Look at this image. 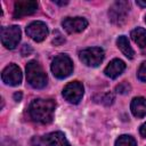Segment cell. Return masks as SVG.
Returning <instances> with one entry per match:
<instances>
[{
	"mask_svg": "<svg viewBox=\"0 0 146 146\" xmlns=\"http://www.w3.org/2000/svg\"><path fill=\"white\" fill-rule=\"evenodd\" d=\"M115 146H137L133 137L129 135H122L115 140Z\"/></svg>",
	"mask_w": 146,
	"mask_h": 146,
	"instance_id": "obj_17",
	"label": "cell"
},
{
	"mask_svg": "<svg viewBox=\"0 0 146 146\" xmlns=\"http://www.w3.org/2000/svg\"><path fill=\"white\" fill-rule=\"evenodd\" d=\"M130 36L135 41V43H137L140 48H145L146 47V30L145 29L136 27L135 30L131 31Z\"/></svg>",
	"mask_w": 146,
	"mask_h": 146,
	"instance_id": "obj_16",
	"label": "cell"
},
{
	"mask_svg": "<svg viewBox=\"0 0 146 146\" xmlns=\"http://www.w3.org/2000/svg\"><path fill=\"white\" fill-rule=\"evenodd\" d=\"M26 80L35 89H42L47 86V74L36 60H31L26 65Z\"/></svg>",
	"mask_w": 146,
	"mask_h": 146,
	"instance_id": "obj_2",
	"label": "cell"
},
{
	"mask_svg": "<svg viewBox=\"0 0 146 146\" xmlns=\"http://www.w3.org/2000/svg\"><path fill=\"white\" fill-rule=\"evenodd\" d=\"M62 25L68 33H79L88 26V21L83 17H66Z\"/></svg>",
	"mask_w": 146,
	"mask_h": 146,
	"instance_id": "obj_11",
	"label": "cell"
},
{
	"mask_svg": "<svg viewBox=\"0 0 146 146\" xmlns=\"http://www.w3.org/2000/svg\"><path fill=\"white\" fill-rule=\"evenodd\" d=\"M1 79L6 84L18 86L22 82V71L16 64H9L3 68Z\"/></svg>",
	"mask_w": 146,
	"mask_h": 146,
	"instance_id": "obj_8",
	"label": "cell"
},
{
	"mask_svg": "<svg viewBox=\"0 0 146 146\" xmlns=\"http://www.w3.org/2000/svg\"><path fill=\"white\" fill-rule=\"evenodd\" d=\"M139 132H140V135H141L143 137L146 138V122H145L144 124L140 125V128H139Z\"/></svg>",
	"mask_w": 146,
	"mask_h": 146,
	"instance_id": "obj_23",
	"label": "cell"
},
{
	"mask_svg": "<svg viewBox=\"0 0 146 146\" xmlns=\"http://www.w3.org/2000/svg\"><path fill=\"white\" fill-rule=\"evenodd\" d=\"M21 40V29L16 25L1 27V42L7 49H14Z\"/></svg>",
	"mask_w": 146,
	"mask_h": 146,
	"instance_id": "obj_6",
	"label": "cell"
},
{
	"mask_svg": "<svg viewBox=\"0 0 146 146\" xmlns=\"http://www.w3.org/2000/svg\"><path fill=\"white\" fill-rule=\"evenodd\" d=\"M26 34L34 41L36 42H41L46 39V36L48 35V27L47 25L41 22V21H36V22H32L31 24L27 25L26 27Z\"/></svg>",
	"mask_w": 146,
	"mask_h": 146,
	"instance_id": "obj_10",
	"label": "cell"
},
{
	"mask_svg": "<svg viewBox=\"0 0 146 146\" xmlns=\"http://www.w3.org/2000/svg\"><path fill=\"white\" fill-rule=\"evenodd\" d=\"M73 71L72 59L64 54L56 56L51 63V72L58 79H64L68 76Z\"/></svg>",
	"mask_w": 146,
	"mask_h": 146,
	"instance_id": "obj_3",
	"label": "cell"
},
{
	"mask_svg": "<svg viewBox=\"0 0 146 146\" xmlns=\"http://www.w3.org/2000/svg\"><path fill=\"white\" fill-rule=\"evenodd\" d=\"M79 57L80 60L87 66L96 67L103 62L105 57V52L100 47H90L81 50L79 52Z\"/></svg>",
	"mask_w": 146,
	"mask_h": 146,
	"instance_id": "obj_4",
	"label": "cell"
},
{
	"mask_svg": "<svg viewBox=\"0 0 146 146\" xmlns=\"http://www.w3.org/2000/svg\"><path fill=\"white\" fill-rule=\"evenodd\" d=\"M83 86L81 82L79 81H72L70 83H67L64 89H63V97L72 103V104H78L83 96Z\"/></svg>",
	"mask_w": 146,
	"mask_h": 146,
	"instance_id": "obj_7",
	"label": "cell"
},
{
	"mask_svg": "<svg viewBox=\"0 0 146 146\" xmlns=\"http://www.w3.org/2000/svg\"><path fill=\"white\" fill-rule=\"evenodd\" d=\"M56 103L52 99H34L29 106L30 117L38 123L47 124L54 119Z\"/></svg>",
	"mask_w": 146,
	"mask_h": 146,
	"instance_id": "obj_1",
	"label": "cell"
},
{
	"mask_svg": "<svg viewBox=\"0 0 146 146\" xmlns=\"http://www.w3.org/2000/svg\"><path fill=\"white\" fill-rule=\"evenodd\" d=\"M124 70H125V63L119 58H115L108 63V65L104 70V73L111 79H116L119 75L122 74Z\"/></svg>",
	"mask_w": 146,
	"mask_h": 146,
	"instance_id": "obj_13",
	"label": "cell"
},
{
	"mask_svg": "<svg viewBox=\"0 0 146 146\" xmlns=\"http://www.w3.org/2000/svg\"><path fill=\"white\" fill-rule=\"evenodd\" d=\"M116 44H117L119 49L123 52V55H124L125 57H128V58H130V59L133 58L135 51L132 50V48H131V46H130V43H129L127 36L120 35V36L117 38V40H116Z\"/></svg>",
	"mask_w": 146,
	"mask_h": 146,
	"instance_id": "obj_15",
	"label": "cell"
},
{
	"mask_svg": "<svg viewBox=\"0 0 146 146\" xmlns=\"http://www.w3.org/2000/svg\"><path fill=\"white\" fill-rule=\"evenodd\" d=\"M31 52H32V48L27 44H24L23 48H22V55L23 56H29Z\"/></svg>",
	"mask_w": 146,
	"mask_h": 146,
	"instance_id": "obj_22",
	"label": "cell"
},
{
	"mask_svg": "<svg viewBox=\"0 0 146 146\" xmlns=\"http://www.w3.org/2000/svg\"><path fill=\"white\" fill-rule=\"evenodd\" d=\"M137 5L138 6H141V7H146V1H137Z\"/></svg>",
	"mask_w": 146,
	"mask_h": 146,
	"instance_id": "obj_25",
	"label": "cell"
},
{
	"mask_svg": "<svg viewBox=\"0 0 146 146\" xmlns=\"http://www.w3.org/2000/svg\"><path fill=\"white\" fill-rule=\"evenodd\" d=\"M55 34H56V36H55V38H54V40H52V42H54L55 44H60V43L65 42V39L63 38V35H62L58 31H56V32H55Z\"/></svg>",
	"mask_w": 146,
	"mask_h": 146,
	"instance_id": "obj_21",
	"label": "cell"
},
{
	"mask_svg": "<svg viewBox=\"0 0 146 146\" xmlns=\"http://www.w3.org/2000/svg\"><path fill=\"white\" fill-rule=\"evenodd\" d=\"M130 89H131L130 84H129L128 82H125V81L121 82L120 84H117V86L115 87V90H116V92H119V94H122V95H124V94H128V92L130 91Z\"/></svg>",
	"mask_w": 146,
	"mask_h": 146,
	"instance_id": "obj_18",
	"label": "cell"
},
{
	"mask_svg": "<svg viewBox=\"0 0 146 146\" xmlns=\"http://www.w3.org/2000/svg\"><path fill=\"white\" fill-rule=\"evenodd\" d=\"M55 3H57V5H60V6H63V5H66V3H68V1H65V2H63V1H54Z\"/></svg>",
	"mask_w": 146,
	"mask_h": 146,
	"instance_id": "obj_26",
	"label": "cell"
},
{
	"mask_svg": "<svg viewBox=\"0 0 146 146\" xmlns=\"http://www.w3.org/2000/svg\"><path fill=\"white\" fill-rule=\"evenodd\" d=\"M113 100H114V96L110 92H107L100 97V103L104 105H111L113 103Z\"/></svg>",
	"mask_w": 146,
	"mask_h": 146,
	"instance_id": "obj_20",
	"label": "cell"
},
{
	"mask_svg": "<svg viewBox=\"0 0 146 146\" xmlns=\"http://www.w3.org/2000/svg\"><path fill=\"white\" fill-rule=\"evenodd\" d=\"M130 108L136 117H144L146 115V98L135 97L131 102Z\"/></svg>",
	"mask_w": 146,
	"mask_h": 146,
	"instance_id": "obj_14",
	"label": "cell"
},
{
	"mask_svg": "<svg viewBox=\"0 0 146 146\" xmlns=\"http://www.w3.org/2000/svg\"><path fill=\"white\" fill-rule=\"evenodd\" d=\"M14 99H15L16 102H19V100L22 99V92H15V94H14Z\"/></svg>",
	"mask_w": 146,
	"mask_h": 146,
	"instance_id": "obj_24",
	"label": "cell"
},
{
	"mask_svg": "<svg viewBox=\"0 0 146 146\" xmlns=\"http://www.w3.org/2000/svg\"><path fill=\"white\" fill-rule=\"evenodd\" d=\"M38 9V2L33 0H18L15 2L14 7V18L18 19L21 17L32 15Z\"/></svg>",
	"mask_w": 146,
	"mask_h": 146,
	"instance_id": "obj_9",
	"label": "cell"
},
{
	"mask_svg": "<svg viewBox=\"0 0 146 146\" xmlns=\"http://www.w3.org/2000/svg\"><path fill=\"white\" fill-rule=\"evenodd\" d=\"M42 141L48 146H71L65 135L62 131H54L47 133L42 138Z\"/></svg>",
	"mask_w": 146,
	"mask_h": 146,
	"instance_id": "obj_12",
	"label": "cell"
},
{
	"mask_svg": "<svg viewBox=\"0 0 146 146\" xmlns=\"http://www.w3.org/2000/svg\"><path fill=\"white\" fill-rule=\"evenodd\" d=\"M145 22H146V17H145Z\"/></svg>",
	"mask_w": 146,
	"mask_h": 146,
	"instance_id": "obj_27",
	"label": "cell"
},
{
	"mask_svg": "<svg viewBox=\"0 0 146 146\" xmlns=\"http://www.w3.org/2000/svg\"><path fill=\"white\" fill-rule=\"evenodd\" d=\"M130 10V2L129 1H115L108 10V16L112 23L114 24H122Z\"/></svg>",
	"mask_w": 146,
	"mask_h": 146,
	"instance_id": "obj_5",
	"label": "cell"
},
{
	"mask_svg": "<svg viewBox=\"0 0 146 146\" xmlns=\"http://www.w3.org/2000/svg\"><path fill=\"white\" fill-rule=\"evenodd\" d=\"M137 76L140 81L146 82V60L140 64V66L138 68V72H137Z\"/></svg>",
	"mask_w": 146,
	"mask_h": 146,
	"instance_id": "obj_19",
	"label": "cell"
}]
</instances>
